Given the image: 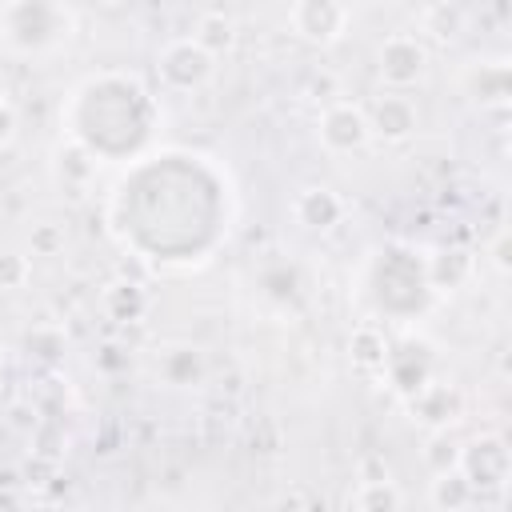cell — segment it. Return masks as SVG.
<instances>
[{
  "mask_svg": "<svg viewBox=\"0 0 512 512\" xmlns=\"http://www.w3.org/2000/svg\"><path fill=\"white\" fill-rule=\"evenodd\" d=\"M76 28V16L64 0H8L0 8V40L12 52L36 56L60 48Z\"/></svg>",
  "mask_w": 512,
  "mask_h": 512,
  "instance_id": "obj_1",
  "label": "cell"
},
{
  "mask_svg": "<svg viewBox=\"0 0 512 512\" xmlns=\"http://www.w3.org/2000/svg\"><path fill=\"white\" fill-rule=\"evenodd\" d=\"M456 468L468 476V484L476 488V500L484 492H496L504 500V488H508V476H512V456H508V444L500 432H484L468 444H460V460Z\"/></svg>",
  "mask_w": 512,
  "mask_h": 512,
  "instance_id": "obj_2",
  "label": "cell"
},
{
  "mask_svg": "<svg viewBox=\"0 0 512 512\" xmlns=\"http://www.w3.org/2000/svg\"><path fill=\"white\" fill-rule=\"evenodd\" d=\"M216 72V56L204 52L192 36H180V40H168L160 52H156V76L168 92H196L212 80Z\"/></svg>",
  "mask_w": 512,
  "mask_h": 512,
  "instance_id": "obj_3",
  "label": "cell"
},
{
  "mask_svg": "<svg viewBox=\"0 0 512 512\" xmlns=\"http://www.w3.org/2000/svg\"><path fill=\"white\" fill-rule=\"evenodd\" d=\"M316 136L324 144L328 156H352L360 148L372 144V128H368V112L356 100H328L316 124Z\"/></svg>",
  "mask_w": 512,
  "mask_h": 512,
  "instance_id": "obj_4",
  "label": "cell"
},
{
  "mask_svg": "<svg viewBox=\"0 0 512 512\" xmlns=\"http://www.w3.org/2000/svg\"><path fill=\"white\" fill-rule=\"evenodd\" d=\"M376 72H380V80H384L388 88H396V92L420 84V76L428 72V48H424V40H416V36H408V32L384 36L380 48H376Z\"/></svg>",
  "mask_w": 512,
  "mask_h": 512,
  "instance_id": "obj_5",
  "label": "cell"
},
{
  "mask_svg": "<svg viewBox=\"0 0 512 512\" xmlns=\"http://www.w3.org/2000/svg\"><path fill=\"white\" fill-rule=\"evenodd\" d=\"M404 404H408V416L416 420V424H424L428 432H436V428H452L460 416H464V396H460V388L456 384H448V380H424V384H416L408 396H404Z\"/></svg>",
  "mask_w": 512,
  "mask_h": 512,
  "instance_id": "obj_6",
  "label": "cell"
},
{
  "mask_svg": "<svg viewBox=\"0 0 512 512\" xmlns=\"http://www.w3.org/2000/svg\"><path fill=\"white\" fill-rule=\"evenodd\" d=\"M288 20L300 40L328 48L348 32V4L344 0H296Z\"/></svg>",
  "mask_w": 512,
  "mask_h": 512,
  "instance_id": "obj_7",
  "label": "cell"
},
{
  "mask_svg": "<svg viewBox=\"0 0 512 512\" xmlns=\"http://www.w3.org/2000/svg\"><path fill=\"white\" fill-rule=\"evenodd\" d=\"M364 112H368L372 136H380V140H388V144L408 140V136L416 132V120H420L412 96H404V92H396V88L380 92V96L372 100V108H364Z\"/></svg>",
  "mask_w": 512,
  "mask_h": 512,
  "instance_id": "obj_8",
  "label": "cell"
},
{
  "mask_svg": "<svg viewBox=\"0 0 512 512\" xmlns=\"http://www.w3.org/2000/svg\"><path fill=\"white\" fill-rule=\"evenodd\" d=\"M464 92L480 104V108H504L512 96V76L504 60H476L464 72Z\"/></svg>",
  "mask_w": 512,
  "mask_h": 512,
  "instance_id": "obj_9",
  "label": "cell"
},
{
  "mask_svg": "<svg viewBox=\"0 0 512 512\" xmlns=\"http://www.w3.org/2000/svg\"><path fill=\"white\" fill-rule=\"evenodd\" d=\"M96 156L80 144V140H64L56 152H52V176H56V184L68 192V196H84L88 192V184H92V176H96Z\"/></svg>",
  "mask_w": 512,
  "mask_h": 512,
  "instance_id": "obj_10",
  "label": "cell"
},
{
  "mask_svg": "<svg viewBox=\"0 0 512 512\" xmlns=\"http://www.w3.org/2000/svg\"><path fill=\"white\" fill-rule=\"evenodd\" d=\"M476 276V256L464 248H436L424 264V284L436 292H456Z\"/></svg>",
  "mask_w": 512,
  "mask_h": 512,
  "instance_id": "obj_11",
  "label": "cell"
},
{
  "mask_svg": "<svg viewBox=\"0 0 512 512\" xmlns=\"http://www.w3.org/2000/svg\"><path fill=\"white\" fill-rule=\"evenodd\" d=\"M292 216H296L304 228H312V232H328L332 224H340V216H344V200H340L332 188L312 184V188H300V192H296V200H292Z\"/></svg>",
  "mask_w": 512,
  "mask_h": 512,
  "instance_id": "obj_12",
  "label": "cell"
},
{
  "mask_svg": "<svg viewBox=\"0 0 512 512\" xmlns=\"http://www.w3.org/2000/svg\"><path fill=\"white\" fill-rule=\"evenodd\" d=\"M148 304H152V300H148V288H144L140 280L116 276V280L100 292V308H104V316L116 320V324H136V320H144Z\"/></svg>",
  "mask_w": 512,
  "mask_h": 512,
  "instance_id": "obj_13",
  "label": "cell"
},
{
  "mask_svg": "<svg viewBox=\"0 0 512 512\" xmlns=\"http://www.w3.org/2000/svg\"><path fill=\"white\" fill-rule=\"evenodd\" d=\"M428 504L436 512H464L476 500V488L468 484V476L460 468H448V472H432V484H428Z\"/></svg>",
  "mask_w": 512,
  "mask_h": 512,
  "instance_id": "obj_14",
  "label": "cell"
},
{
  "mask_svg": "<svg viewBox=\"0 0 512 512\" xmlns=\"http://www.w3.org/2000/svg\"><path fill=\"white\" fill-rule=\"evenodd\" d=\"M160 376L176 388H188V384H200L204 380V352L192 348V344H176L160 356Z\"/></svg>",
  "mask_w": 512,
  "mask_h": 512,
  "instance_id": "obj_15",
  "label": "cell"
},
{
  "mask_svg": "<svg viewBox=\"0 0 512 512\" xmlns=\"http://www.w3.org/2000/svg\"><path fill=\"white\" fill-rule=\"evenodd\" d=\"M192 40H196L204 52L224 56V52H232V44H236V24H232V16H224V12H200V16H196V28H192Z\"/></svg>",
  "mask_w": 512,
  "mask_h": 512,
  "instance_id": "obj_16",
  "label": "cell"
},
{
  "mask_svg": "<svg viewBox=\"0 0 512 512\" xmlns=\"http://www.w3.org/2000/svg\"><path fill=\"white\" fill-rule=\"evenodd\" d=\"M388 340L376 324H360L348 340V352H352V364L364 368V372H384V360H388Z\"/></svg>",
  "mask_w": 512,
  "mask_h": 512,
  "instance_id": "obj_17",
  "label": "cell"
},
{
  "mask_svg": "<svg viewBox=\"0 0 512 512\" xmlns=\"http://www.w3.org/2000/svg\"><path fill=\"white\" fill-rule=\"evenodd\" d=\"M348 504L352 508H364V512H396V508H404V492L396 488L392 476H384V480H360V488L348 496Z\"/></svg>",
  "mask_w": 512,
  "mask_h": 512,
  "instance_id": "obj_18",
  "label": "cell"
},
{
  "mask_svg": "<svg viewBox=\"0 0 512 512\" xmlns=\"http://www.w3.org/2000/svg\"><path fill=\"white\" fill-rule=\"evenodd\" d=\"M24 348H28V360H40V364H56L64 356V332L52 328V324H40L24 336Z\"/></svg>",
  "mask_w": 512,
  "mask_h": 512,
  "instance_id": "obj_19",
  "label": "cell"
},
{
  "mask_svg": "<svg viewBox=\"0 0 512 512\" xmlns=\"http://www.w3.org/2000/svg\"><path fill=\"white\" fill-rule=\"evenodd\" d=\"M456 460H460V444L448 436V428H436V432L428 436L424 464H428L432 472H448V468H456Z\"/></svg>",
  "mask_w": 512,
  "mask_h": 512,
  "instance_id": "obj_20",
  "label": "cell"
},
{
  "mask_svg": "<svg viewBox=\"0 0 512 512\" xmlns=\"http://www.w3.org/2000/svg\"><path fill=\"white\" fill-rule=\"evenodd\" d=\"M28 244H32V256H60L68 244V232L56 220H40V224H32Z\"/></svg>",
  "mask_w": 512,
  "mask_h": 512,
  "instance_id": "obj_21",
  "label": "cell"
},
{
  "mask_svg": "<svg viewBox=\"0 0 512 512\" xmlns=\"http://www.w3.org/2000/svg\"><path fill=\"white\" fill-rule=\"evenodd\" d=\"M28 276H32L28 256H20V252H4V256H0V288H4V292L24 288V284H28Z\"/></svg>",
  "mask_w": 512,
  "mask_h": 512,
  "instance_id": "obj_22",
  "label": "cell"
},
{
  "mask_svg": "<svg viewBox=\"0 0 512 512\" xmlns=\"http://www.w3.org/2000/svg\"><path fill=\"white\" fill-rule=\"evenodd\" d=\"M304 96L308 100H336L340 96V80L332 72H312L308 84H304Z\"/></svg>",
  "mask_w": 512,
  "mask_h": 512,
  "instance_id": "obj_23",
  "label": "cell"
},
{
  "mask_svg": "<svg viewBox=\"0 0 512 512\" xmlns=\"http://www.w3.org/2000/svg\"><path fill=\"white\" fill-rule=\"evenodd\" d=\"M488 256H492V264H496V272H508V232H504V228L496 232V240H492V248H488Z\"/></svg>",
  "mask_w": 512,
  "mask_h": 512,
  "instance_id": "obj_24",
  "label": "cell"
},
{
  "mask_svg": "<svg viewBox=\"0 0 512 512\" xmlns=\"http://www.w3.org/2000/svg\"><path fill=\"white\" fill-rule=\"evenodd\" d=\"M388 476V464L380 456H364L360 460V480H384Z\"/></svg>",
  "mask_w": 512,
  "mask_h": 512,
  "instance_id": "obj_25",
  "label": "cell"
},
{
  "mask_svg": "<svg viewBox=\"0 0 512 512\" xmlns=\"http://www.w3.org/2000/svg\"><path fill=\"white\" fill-rule=\"evenodd\" d=\"M12 136H16V112H12V104H8V108H0V148H4Z\"/></svg>",
  "mask_w": 512,
  "mask_h": 512,
  "instance_id": "obj_26",
  "label": "cell"
},
{
  "mask_svg": "<svg viewBox=\"0 0 512 512\" xmlns=\"http://www.w3.org/2000/svg\"><path fill=\"white\" fill-rule=\"evenodd\" d=\"M8 96H12V88H8V80H4V72H0V108H8Z\"/></svg>",
  "mask_w": 512,
  "mask_h": 512,
  "instance_id": "obj_27",
  "label": "cell"
},
{
  "mask_svg": "<svg viewBox=\"0 0 512 512\" xmlns=\"http://www.w3.org/2000/svg\"><path fill=\"white\" fill-rule=\"evenodd\" d=\"M0 504H20V496H8V492H0Z\"/></svg>",
  "mask_w": 512,
  "mask_h": 512,
  "instance_id": "obj_28",
  "label": "cell"
},
{
  "mask_svg": "<svg viewBox=\"0 0 512 512\" xmlns=\"http://www.w3.org/2000/svg\"><path fill=\"white\" fill-rule=\"evenodd\" d=\"M88 4H96V8H112V4H120V0H88Z\"/></svg>",
  "mask_w": 512,
  "mask_h": 512,
  "instance_id": "obj_29",
  "label": "cell"
},
{
  "mask_svg": "<svg viewBox=\"0 0 512 512\" xmlns=\"http://www.w3.org/2000/svg\"><path fill=\"white\" fill-rule=\"evenodd\" d=\"M0 364H4V348H0Z\"/></svg>",
  "mask_w": 512,
  "mask_h": 512,
  "instance_id": "obj_30",
  "label": "cell"
}]
</instances>
